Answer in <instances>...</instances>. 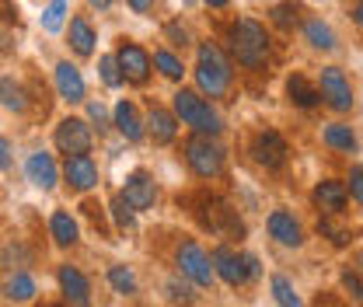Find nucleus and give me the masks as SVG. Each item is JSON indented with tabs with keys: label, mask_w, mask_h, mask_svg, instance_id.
Segmentation results:
<instances>
[{
	"label": "nucleus",
	"mask_w": 363,
	"mask_h": 307,
	"mask_svg": "<svg viewBox=\"0 0 363 307\" xmlns=\"http://www.w3.org/2000/svg\"><path fill=\"white\" fill-rule=\"evenodd\" d=\"M227 43H230L234 60L241 67H252V70H259L266 63V56H269V32L255 18H238L230 25V32H227Z\"/></svg>",
	"instance_id": "nucleus-1"
},
{
	"label": "nucleus",
	"mask_w": 363,
	"mask_h": 307,
	"mask_svg": "<svg viewBox=\"0 0 363 307\" xmlns=\"http://www.w3.org/2000/svg\"><path fill=\"white\" fill-rule=\"evenodd\" d=\"M234 81L230 60L224 56V49L217 43H203L196 52V84L206 98H224L227 88Z\"/></svg>",
	"instance_id": "nucleus-2"
},
{
	"label": "nucleus",
	"mask_w": 363,
	"mask_h": 307,
	"mask_svg": "<svg viewBox=\"0 0 363 307\" xmlns=\"http://www.w3.org/2000/svg\"><path fill=\"white\" fill-rule=\"evenodd\" d=\"M175 119H182L185 126H192V130L203 133V136H217V133L224 130V123L213 112V105L206 98H199L196 91H185V88L175 91Z\"/></svg>",
	"instance_id": "nucleus-3"
},
{
	"label": "nucleus",
	"mask_w": 363,
	"mask_h": 307,
	"mask_svg": "<svg viewBox=\"0 0 363 307\" xmlns=\"http://www.w3.org/2000/svg\"><path fill=\"white\" fill-rule=\"evenodd\" d=\"M185 161H189V168L199 178H217L224 172V147H220L213 136L196 133V136L185 143Z\"/></svg>",
	"instance_id": "nucleus-4"
},
{
	"label": "nucleus",
	"mask_w": 363,
	"mask_h": 307,
	"mask_svg": "<svg viewBox=\"0 0 363 307\" xmlns=\"http://www.w3.org/2000/svg\"><path fill=\"white\" fill-rule=\"evenodd\" d=\"M175 262H179L182 276H189L196 286H213V279H217V272H213V262H210V255L196 245V241H182L179 252H175Z\"/></svg>",
	"instance_id": "nucleus-5"
},
{
	"label": "nucleus",
	"mask_w": 363,
	"mask_h": 307,
	"mask_svg": "<svg viewBox=\"0 0 363 307\" xmlns=\"http://www.w3.org/2000/svg\"><path fill=\"white\" fill-rule=\"evenodd\" d=\"M52 143H56L60 154L74 157V154H91L94 136H91V126L84 123V119L67 116V119H60V126H56V133H52Z\"/></svg>",
	"instance_id": "nucleus-6"
},
{
	"label": "nucleus",
	"mask_w": 363,
	"mask_h": 307,
	"mask_svg": "<svg viewBox=\"0 0 363 307\" xmlns=\"http://www.w3.org/2000/svg\"><path fill=\"white\" fill-rule=\"evenodd\" d=\"M116 60H119V70H123V81H130L136 88H143L147 81H150V67H154V60H150V52L143 49V45L136 43H119L116 49Z\"/></svg>",
	"instance_id": "nucleus-7"
},
{
	"label": "nucleus",
	"mask_w": 363,
	"mask_h": 307,
	"mask_svg": "<svg viewBox=\"0 0 363 307\" xmlns=\"http://www.w3.org/2000/svg\"><path fill=\"white\" fill-rule=\"evenodd\" d=\"M318 91H321V101L335 112H350L353 108V88L346 81V74L339 67H325L321 77H318Z\"/></svg>",
	"instance_id": "nucleus-8"
},
{
	"label": "nucleus",
	"mask_w": 363,
	"mask_h": 307,
	"mask_svg": "<svg viewBox=\"0 0 363 307\" xmlns=\"http://www.w3.org/2000/svg\"><path fill=\"white\" fill-rule=\"evenodd\" d=\"M252 154H255V161L262 164V168H283L286 164V154H290V147H286V140L279 136L276 130H262L255 140H252Z\"/></svg>",
	"instance_id": "nucleus-9"
},
{
	"label": "nucleus",
	"mask_w": 363,
	"mask_h": 307,
	"mask_svg": "<svg viewBox=\"0 0 363 307\" xmlns=\"http://www.w3.org/2000/svg\"><path fill=\"white\" fill-rule=\"evenodd\" d=\"M210 262H213V272L224 279L227 286H245L252 276H248V262H245V255H238V252H230L227 245L220 248H213V255H210Z\"/></svg>",
	"instance_id": "nucleus-10"
},
{
	"label": "nucleus",
	"mask_w": 363,
	"mask_h": 307,
	"mask_svg": "<svg viewBox=\"0 0 363 307\" xmlns=\"http://www.w3.org/2000/svg\"><path fill=\"white\" fill-rule=\"evenodd\" d=\"M311 199H315V206L325 217H339V213H346L350 189L342 182H335V178H321L315 185V192H311Z\"/></svg>",
	"instance_id": "nucleus-11"
},
{
	"label": "nucleus",
	"mask_w": 363,
	"mask_h": 307,
	"mask_svg": "<svg viewBox=\"0 0 363 307\" xmlns=\"http://www.w3.org/2000/svg\"><path fill=\"white\" fill-rule=\"evenodd\" d=\"M63 178H67V185H70L74 192L94 189V185H98V164H94V157H91V154L67 157V161H63Z\"/></svg>",
	"instance_id": "nucleus-12"
},
{
	"label": "nucleus",
	"mask_w": 363,
	"mask_h": 307,
	"mask_svg": "<svg viewBox=\"0 0 363 307\" xmlns=\"http://www.w3.org/2000/svg\"><path fill=\"white\" fill-rule=\"evenodd\" d=\"M56 279H60V290H63V297H67L70 307H88L91 304V286H88V279H84V272H81L77 265H70V262L60 265Z\"/></svg>",
	"instance_id": "nucleus-13"
},
{
	"label": "nucleus",
	"mask_w": 363,
	"mask_h": 307,
	"mask_svg": "<svg viewBox=\"0 0 363 307\" xmlns=\"http://www.w3.org/2000/svg\"><path fill=\"white\" fill-rule=\"evenodd\" d=\"M269 234L279 245H286V248H301V245H304V227H301V220L294 217L290 210H272Z\"/></svg>",
	"instance_id": "nucleus-14"
},
{
	"label": "nucleus",
	"mask_w": 363,
	"mask_h": 307,
	"mask_svg": "<svg viewBox=\"0 0 363 307\" xmlns=\"http://www.w3.org/2000/svg\"><path fill=\"white\" fill-rule=\"evenodd\" d=\"M25 175L28 182L35 185V189H56V182H60V168H56V161H52V154H45V150H35L28 161H25Z\"/></svg>",
	"instance_id": "nucleus-15"
},
{
	"label": "nucleus",
	"mask_w": 363,
	"mask_h": 307,
	"mask_svg": "<svg viewBox=\"0 0 363 307\" xmlns=\"http://www.w3.org/2000/svg\"><path fill=\"white\" fill-rule=\"evenodd\" d=\"M123 199L133 206V210H150L154 199H157V185L147 172H133L126 178V189H123Z\"/></svg>",
	"instance_id": "nucleus-16"
},
{
	"label": "nucleus",
	"mask_w": 363,
	"mask_h": 307,
	"mask_svg": "<svg viewBox=\"0 0 363 307\" xmlns=\"http://www.w3.org/2000/svg\"><path fill=\"white\" fill-rule=\"evenodd\" d=\"M56 88H60V98L63 101H70V105H77V101H84V77H81V70L74 67V63H56Z\"/></svg>",
	"instance_id": "nucleus-17"
},
{
	"label": "nucleus",
	"mask_w": 363,
	"mask_h": 307,
	"mask_svg": "<svg viewBox=\"0 0 363 307\" xmlns=\"http://www.w3.org/2000/svg\"><path fill=\"white\" fill-rule=\"evenodd\" d=\"M49 234H52V241H56L60 248H74V245L81 241V230H77V220L70 217L67 210H56V213L49 217Z\"/></svg>",
	"instance_id": "nucleus-18"
},
{
	"label": "nucleus",
	"mask_w": 363,
	"mask_h": 307,
	"mask_svg": "<svg viewBox=\"0 0 363 307\" xmlns=\"http://www.w3.org/2000/svg\"><path fill=\"white\" fill-rule=\"evenodd\" d=\"M112 126L123 133V136H126L130 143L143 140V123H140V112H136L133 101H126V98H123V101L116 105V123H112Z\"/></svg>",
	"instance_id": "nucleus-19"
},
{
	"label": "nucleus",
	"mask_w": 363,
	"mask_h": 307,
	"mask_svg": "<svg viewBox=\"0 0 363 307\" xmlns=\"http://www.w3.org/2000/svg\"><path fill=\"white\" fill-rule=\"evenodd\" d=\"M286 94H290V101H294L297 108H315V105H321V91H318L304 74H294V77L286 81Z\"/></svg>",
	"instance_id": "nucleus-20"
},
{
	"label": "nucleus",
	"mask_w": 363,
	"mask_h": 307,
	"mask_svg": "<svg viewBox=\"0 0 363 307\" xmlns=\"http://www.w3.org/2000/svg\"><path fill=\"white\" fill-rule=\"evenodd\" d=\"M67 39H70V49H74L77 56H91V52H94V28H91V21L84 18V14L70 18V32H67Z\"/></svg>",
	"instance_id": "nucleus-21"
},
{
	"label": "nucleus",
	"mask_w": 363,
	"mask_h": 307,
	"mask_svg": "<svg viewBox=\"0 0 363 307\" xmlns=\"http://www.w3.org/2000/svg\"><path fill=\"white\" fill-rule=\"evenodd\" d=\"M147 130H150V136H154V143H161V147H168L172 140H175V133H179V126H175V116L172 112H164V108H150V119H147Z\"/></svg>",
	"instance_id": "nucleus-22"
},
{
	"label": "nucleus",
	"mask_w": 363,
	"mask_h": 307,
	"mask_svg": "<svg viewBox=\"0 0 363 307\" xmlns=\"http://www.w3.org/2000/svg\"><path fill=\"white\" fill-rule=\"evenodd\" d=\"M301 32H304V43L311 45V49H321V52H332L335 49V32L321 18H308Z\"/></svg>",
	"instance_id": "nucleus-23"
},
{
	"label": "nucleus",
	"mask_w": 363,
	"mask_h": 307,
	"mask_svg": "<svg viewBox=\"0 0 363 307\" xmlns=\"http://www.w3.org/2000/svg\"><path fill=\"white\" fill-rule=\"evenodd\" d=\"M321 140H325V147H332V150H339V154H353V150H357V133L350 130L346 123H332V126H325Z\"/></svg>",
	"instance_id": "nucleus-24"
},
{
	"label": "nucleus",
	"mask_w": 363,
	"mask_h": 307,
	"mask_svg": "<svg viewBox=\"0 0 363 307\" xmlns=\"http://www.w3.org/2000/svg\"><path fill=\"white\" fill-rule=\"evenodd\" d=\"M0 108H7V112H25L28 108V91L14 77H0Z\"/></svg>",
	"instance_id": "nucleus-25"
},
{
	"label": "nucleus",
	"mask_w": 363,
	"mask_h": 307,
	"mask_svg": "<svg viewBox=\"0 0 363 307\" xmlns=\"http://www.w3.org/2000/svg\"><path fill=\"white\" fill-rule=\"evenodd\" d=\"M4 297H7V301H14V304L32 301V297H35V279H32L28 272H14V276L4 283Z\"/></svg>",
	"instance_id": "nucleus-26"
},
{
	"label": "nucleus",
	"mask_w": 363,
	"mask_h": 307,
	"mask_svg": "<svg viewBox=\"0 0 363 307\" xmlns=\"http://www.w3.org/2000/svg\"><path fill=\"white\" fill-rule=\"evenodd\" d=\"M272 301L279 307H304V301H301V294L294 290V283L286 279V276H272Z\"/></svg>",
	"instance_id": "nucleus-27"
},
{
	"label": "nucleus",
	"mask_w": 363,
	"mask_h": 307,
	"mask_svg": "<svg viewBox=\"0 0 363 307\" xmlns=\"http://www.w3.org/2000/svg\"><path fill=\"white\" fill-rule=\"evenodd\" d=\"M154 67L168 77V81H182L185 77V67H182V60L175 56V52H168V49H157L154 52Z\"/></svg>",
	"instance_id": "nucleus-28"
},
{
	"label": "nucleus",
	"mask_w": 363,
	"mask_h": 307,
	"mask_svg": "<svg viewBox=\"0 0 363 307\" xmlns=\"http://www.w3.org/2000/svg\"><path fill=\"white\" fill-rule=\"evenodd\" d=\"M108 283H112V290L123 294V297H133L136 294V276L126 265H112V269H108Z\"/></svg>",
	"instance_id": "nucleus-29"
},
{
	"label": "nucleus",
	"mask_w": 363,
	"mask_h": 307,
	"mask_svg": "<svg viewBox=\"0 0 363 307\" xmlns=\"http://www.w3.org/2000/svg\"><path fill=\"white\" fill-rule=\"evenodd\" d=\"M269 18H272V25H276V28L290 32V28H294V25L301 21V4H276Z\"/></svg>",
	"instance_id": "nucleus-30"
},
{
	"label": "nucleus",
	"mask_w": 363,
	"mask_h": 307,
	"mask_svg": "<svg viewBox=\"0 0 363 307\" xmlns=\"http://www.w3.org/2000/svg\"><path fill=\"white\" fill-rule=\"evenodd\" d=\"M63 18H67V0H52V4L43 11L39 21H43V28L49 32V35H56V32L63 28Z\"/></svg>",
	"instance_id": "nucleus-31"
},
{
	"label": "nucleus",
	"mask_w": 363,
	"mask_h": 307,
	"mask_svg": "<svg viewBox=\"0 0 363 307\" xmlns=\"http://www.w3.org/2000/svg\"><path fill=\"white\" fill-rule=\"evenodd\" d=\"M112 220H116L119 230H133V206L123 199V192L112 199Z\"/></svg>",
	"instance_id": "nucleus-32"
},
{
	"label": "nucleus",
	"mask_w": 363,
	"mask_h": 307,
	"mask_svg": "<svg viewBox=\"0 0 363 307\" xmlns=\"http://www.w3.org/2000/svg\"><path fill=\"white\" fill-rule=\"evenodd\" d=\"M98 70H101V81H105L108 88H119V84H123V70H119V60H116V56H101V60H98Z\"/></svg>",
	"instance_id": "nucleus-33"
},
{
	"label": "nucleus",
	"mask_w": 363,
	"mask_h": 307,
	"mask_svg": "<svg viewBox=\"0 0 363 307\" xmlns=\"http://www.w3.org/2000/svg\"><path fill=\"white\" fill-rule=\"evenodd\" d=\"M339 283H342V290L350 294V301H357L363 307V279L353 272V269H342V276H339Z\"/></svg>",
	"instance_id": "nucleus-34"
},
{
	"label": "nucleus",
	"mask_w": 363,
	"mask_h": 307,
	"mask_svg": "<svg viewBox=\"0 0 363 307\" xmlns=\"http://www.w3.org/2000/svg\"><path fill=\"white\" fill-rule=\"evenodd\" d=\"M318 230H321V234H325V238H328L335 248L350 245V230H346V227H335L332 220H318Z\"/></svg>",
	"instance_id": "nucleus-35"
},
{
	"label": "nucleus",
	"mask_w": 363,
	"mask_h": 307,
	"mask_svg": "<svg viewBox=\"0 0 363 307\" xmlns=\"http://www.w3.org/2000/svg\"><path fill=\"white\" fill-rule=\"evenodd\" d=\"M164 290H168V297H172L175 304H192V301H196V297H192V286H189V283H179V279H168Z\"/></svg>",
	"instance_id": "nucleus-36"
},
{
	"label": "nucleus",
	"mask_w": 363,
	"mask_h": 307,
	"mask_svg": "<svg viewBox=\"0 0 363 307\" xmlns=\"http://www.w3.org/2000/svg\"><path fill=\"white\" fill-rule=\"evenodd\" d=\"M164 35H168V43L179 45V49L189 45V28H185L182 21H168V25H164Z\"/></svg>",
	"instance_id": "nucleus-37"
},
{
	"label": "nucleus",
	"mask_w": 363,
	"mask_h": 307,
	"mask_svg": "<svg viewBox=\"0 0 363 307\" xmlns=\"http://www.w3.org/2000/svg\"><path fill=\"white\" fill-rule=\"evenodd\" d=\"M346 189H350V196L363 206V164H353V168H350V185H346Z\"/></svg>",
	"instance_id": "nucleus-38"
},
{
	"label": "nucleus",
	"mask_w": 363,
	"mask_h": 307,
	"mask_svg": "<svg viewBox=\"0 0 363 307\" xmlns=\"http://www.w3.org/2000/svg\"><path fill=\"white\" fill-rule=\"evenodd\" d=\"M88 116H91V123H98V130H108V112H105V105H101V101H91Z\"/></svg>",
	"instance_id": "nucleus-39"
},
{
	"label": "nucleus",
	"mask_w": 363,
	"mask_h": 307,
	"mask_svg": "<svg viewBox=\"0 0 363 307\" xmlns=\"http://www.w3.org/2000/svg\"><path fill=\"white\" fill-rule=\"evenodd\" d=\"M11 168V143L0 136V172H7Z\"/></svg>",
	"instance_id": "nucleus-40"
},
{
	"label": "nucleus",
	"mask_w": 363,
	"mask_h": 307,
	"mask_svg": "<svg viewBox=\"0 0 363 307\" xmlns=\"http://www.w3.org/2000/svg\"><path fill=\"white\" fill-rule=\"evenodd\" d=\"M126 4L133 7L136 14H150V11H154V0H126Z\"/></svg>",
	"instance_id": "nucleus-41"
},
{
	"label": "nucleus",
	"mask_w": 363,
	"mask_h": 307,
	"mask_svg": "<svg viewBox=\"0 0 363 307\" xmlns=\"http://www.w3.org/2000/svg\"><path fill=\"white\" fill-rule=\"evenodd\" d=\"M245 262H248V276H252V279H255V276L262 272V269H259V259H255V255H245Z\"/></svg>",
	"instance_id": "nucleus-42"
},
{
	"label": "nucleus",
	"mask_w": 363,
	"mask_h": 307,
	"mask_svg": "<svg viewBox=\"0 0 363 307\" xmlns=\"http://www.w3.org/2000/svg\"><path fill=\"white\" fill-rule=\"evenodd\" d=\"M91 7H98V11H108L112 7V0H88Z\"/></svg>",
	"instance_id": "nucleus-43"
},
{
	"label": "nucleus",
	"mask_w": 363,
	"mask_h": 307,
	"mask_svg": "<svg viewBox=\"0 0 363 307\" xmlns=\"http://www.w3.org/2000/svg\"><path fill=\"white\" fill-rule=\"evenodd\" d=\"M353 18H357V25H360V28H363V0H360V4H357V7H353Z\"/></svg>",
	"instance_id": "nucleus-44"
},
{
	"label": "nucleus",
	"mask_w": 363,
	"mask_h": 307,
	"mask_svg": "<svg viewBox=\"0 0 363 307\" xmlns=\"http://www.w3.org/2000/svg\"><path fill=\"white\" fill-rule=\"evenodd\" d=\"M203 4H210V7H227L230 0H203Z\"/></svg>",
	"instance_id": "nucleus-45"
},
{
	"label": "nucleus",
	"mask_w": 363,
	"mask_h": 307,
	"mask_svg": "<svg viewBox=\"0 0 363 307\" xmlns=\"http://www.w3.org/2000/svg\"><path fill=\"white\" fill-rule=\"evenodd\" d=\"M49 307H67V304H49Z\"/></svg>",
	"instance_id": "nucleus-46"
},
{
	"label": "nucleus",
	"mask_w": 363,
	"mask_h": 307,
	"mask_svg": "<svg viewBox=\"0 0 363 307\" xmlns=\"http://www.w3.org/2000/svg\"><path fill=\"white\" fill-rule=\"evenodd\" d=\"M360 262H363V259H360Z\"/></svg>",
	"instance_id": "nucleus-47"
}]
</instances>
